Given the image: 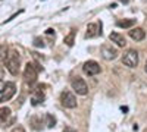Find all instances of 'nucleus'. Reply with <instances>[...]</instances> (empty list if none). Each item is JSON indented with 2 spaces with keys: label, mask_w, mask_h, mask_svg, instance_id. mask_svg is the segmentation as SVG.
<instances>
[{
  "label": "nucleus",
  "mask_w": 147,
  "mask_h": 132,
  "mask_svg": "<svg viewBox=\"0 0 147 132\" xmlns=\"http://www.w3.org/2000/svg\"><path fill=\"white\" fill-rule=\"evenodd\" d=\"M63 132H75V131H74V129H71V128H66Z\"/></svg>",
  "instance_id": "obj_21"
},
{
  "label": "nucleus",
  "mask_w": 147,
  "mask_h": 132,
  "mask_svg": "<svg viewBox=\"0 0 147 132\" xmlns=\"http://www.w3.org/2000/svg\"><path fill=\"white\" fill-rule=\"evenodd\" d=\"M46 125H47V128H53L56 125V117L50 113H47L46 115Z\"/></svg>",
  "instance_id": "obj_16"
},
{
  "label": "nucleus",
  "mask_w": 147,
  "mask_h": 132,
  "mask_svg": "<svg viewBox=\"0 0 147 132\" xmlns=\"http://www.w3.org/2000/svg\"><path fill=\"white\" fill-rule=\"evenodd\" d=\"M102 56L106 59V60H113V59L118 57V50L115 47H112L110 44H103L102 46Z\"/></svg>",
  "instance_id": "obj_8"
},
{
  "label": "nucleus",
  "mask_w": 147,
  "mask_h": 132,
  "mask_svg": "<svg viewBox=\"0 0 147 132\" xmlns=\"http://www.w3.org/2000/svg\"><path fill=\"white\" fill-rule=\"evenodd\" d=\"M60 103L66 109H75L77 107V97L69 91H63L60 94Z\"/></svg>",
  "instance_id": "obj_5"
},
{
  "label": "nucleus",
  "mask_w": 147,
  "mask_h": 132,
  "mask_svg": "<svg viewBox=\"0 0 147 132\" xmlns=\"http://www.w3.org/2000/svg\"><path fill=\"white\" fill-rule=\"evenodd\" d=\"M5 63H6V69L10 72L12 75H18L19 74V69H21V57L16 52H10L7 54V57L5 59Z\"/></svg>",
  "instance_id": "obj_1"
},
{
  "label": "nucleus",
  "mask_w": 147,
  "mask_h": 132,
  "mask_svg": "<svg viewBox=\"0 0 147 132\" xmlns=\"http://www.w3.org/2000/svg\"><path fill=\"white\" fill-rule=\"evenodd\" d=\"M3 78H5V69L0 66V79H3Z\"/></svg>",
  "instance_id": "obj_20"
},
{
  "label": "nucleus",
  "mask_w": 147,
  "mask_h": 132,
  "mask_svg": "<svg viewBox=\"0 0 147 132\" xmlns=\"http://www.w3.org/2000/svg\"><path fill=\"white\" fill-rule=\"evenodd\" d=\"M37 72H38V69L35 68V65L28 62L25 65V69H24V79H25L27 82H30V84H32L37 79Z\"/></svg>",
  "instance_id": "obj_6"
},
{
  "label": "nucleus",
  "mask_w": 147,
  "mask_h": 132,
  "mask_svg": "<svg viewBox=\"0 0 147 132\" xmlns=\"http://www.w3.org/2000/svg\"><path fill=\"white\" fill-rule=\"evenodd\" d=\"M46 34H47V35H50V37H53V38H55V29H52V28H49V29L46 31Z\"/></svg>",
  "instance_id": "obj_19"
},
{
  "label": "nucleus",
  "mask_w": 147,
  "mask_h": 132,
  "mask_svg": "<svg viewBox=\"0 0 147 132\" xmlns=\"http://www.w3.org/2000/svg\"><path fill=\"white\" fill-rule=\"evenodd\" d=\"M16 92V85L13 82H6L3 88L0 90V103H5V101H9L12 97L15 95Z\"/></svg>",
  "instance_id": "obj_2"
},
{
  "label": "nucleus",
  "mask_w": 147,
  "mask_h": 132,
  "mask_svg": "<svg viewBox=\"0 0 147 132\" xmlns=\"http://www.w3.org/2000/svg\"><path fill=\"white\" fill-rule=\"evenodd\" d=\"M71 85H72V90L75 91L77 94H80V95H87L88 94V85H87V82H85L82 78H80V76L72 78Z\"/></svg>",
  "instance_id": "obj_3"
},
{
  "label": "nucleus",
  "mask_w": 147,
  "mask_h": 132,
  "mask_svg": "<svg viewBox=\"0 0 147 132\" xmlns=\"http://www.w3.org/2000/svg\"><path fill=\"white\" fill-rule=\"evenodd\" d=\"M129 37H131L134 41H141V40H144V37H146V32H144L143 28H132V29L129 31Z\"/></svg>",
  "instance_id": "obj_11"
},
{
  "label": "nucleus",
  "mask_w": 147,
  "mask_h": 132,
  "mask_svg": "<svg viewBox=\"0 0 147 132\" xmlns=\"http://www.w3.org/2000/svg\"><path fill=\"white\" fill-rule=\"evenodd\" d=\"M122 63H124L125 66L128 68H136L138 65V53L136 50H127V53L124 54V57H122Z\"/></svg>",
  "instance_id": "obj_4"
},
{
  "label": "nucleus",
  "mask_w": 147,
  "mask_h": 132,
  "mask_svg": "<svg viewBox=\"0 0 147 132\" xmlns=\"http://www.w3.org/2000/svg\"><path fill=\"white\" fill-rule=\"evenodd\" d=\"M9 117H10L9 107H0V123H6V121Z\"/></svg>",
  "instance_id": "obj_13"
},
{
  "label": "nucleus",
  "mask_w": 147,
  "mask_h": 132,
  "mask_svg": "<svg viewBox=\"0 0 147 132\" xmlns=\"http://www.w3.org/2000/svg\"><path fill=\"white\" fill-rule=\"evenodd\" d=\"M144 70H146V74H147V62H146V66H144Z\"/></svg>",
  "instance_id": "obj_22"
},
{
  "label": "nucleus",
  "mask_w": 147,
  "mask_h": 132,
  "mask_svg": "<svg viewBox=\"0 0 147 132\" xmlns=\"http://www.w3.org/2000/svg\"><path fill=\"white\" fill-rule=\"evenodd\" d=\"M34 46L35 47H41V49H43V47H44V41L37 37V38H34Z\"/></svg>",
  "instance_id": "obj_17"
},
{
  "label": "nucleus",
  "mask_w": 147,
  "mask_h": 132,
  "mask_svg": "<svg viewBox=\"0 0 147 132\" xmlns=\"http://www.w3.org/2000/svg\"><path fill=\"white\" fill-rule=\"evenodd\" d=\"M109 40L112 41V43H115L116 46H119V47H125L127 46L125 37L122 34H119V32H110L109 34Z\"/></svg>",
  "instance_id": "obj_10"
},
{
  "label": "nucleus",
  "mask_w": 147,
  "mask_h": 132,
  "mask_svg": "<svg viewBox=\"0 0 147 132\" xmlns=\"http://www.w3.org/2000/svg\"><path fill=\"white\" fill-rule=\"evenodd\" d=\"M82 70H84V74H85V75L94 76V75H97V74L100 72V65L97 63L96 60H88V62H85V63H84Z\"/></svg>",
  "instance_id": "obj_7"
},
{
  "label": "nucleus",
  "mask_w": 147,
  "mask_h": 132,
  "mask_svg": "<svg viewBox=\"0 0 147 132\" xmlns=\"http://www.w3.org/2000/svg\"><path fill=\"white\" fill-rule=\"evenodd\" d=\"M74 40H75V31L72 29V31L66 35V37L63 38V43H65L66 46H69V47H71V46H74Z\"/></svg>",
  "instance_id": "obj_15"
},
{
  "label": "nucleus",
  "mask_w": 147,
  "mask_h": 132,
  "mask_svg": "<svg viewBox=\"0 0 147 132\" xmlns=\"http://www.w3.org/2000/svg\"><path fill=\"white\" fill-rule=\"evenodd\" d=\"M99 34H102V23H100V25L88 23V25H87V32H85V38H94Z\"/></svg>",
  "instance_id": "obj_9"
},
{
  "label": "nucleus",
  "mask_w": 147,
  "mask_h": 132,
  "mask_svg": "<svg viewBox=\"0 0 147 132\" xmlns=\"http://www.w3.org/2000/svg\"><path fill=\"white\" fill-rule=\"evenodd\" d=\"M43 100H44V92H43L41 90H37V91L32 94V97H31V103H32V106H37V104L43 103Z\"/></svg>",
  "instance_id": "obj_12"
},
{
  "label": "nucleus",
  "mask_w": 147,
  "mask_h": 132,
  "mask_svg": "<svg viewBox=\"0 0 147 132\" xmlns=\"http://www.w3.org/2000/svg\"><path fill=\"white\" fill-rule=\"evenodd\" d=\"M10 132H25V129H24V126H21V125H19V126H15Z\"/></svg>",
  "instance_id": "obj_18"
},
{
  "label": "nucleus",
  "mask_w": 147,
  "mask_h": 132,
  "mask_svg": "<svg viewBox=\"0 0 147 132\" xmlns=\"http://www.w3.org/2000/svg\"><path fill=\"white\" fill-rule=\"evenodd\" d=\"M134 23H136V19H124V21H118L116 25L119 28H131Z\"/></svg>",
  "instance_id": "obj_14"
}]
</instances>
